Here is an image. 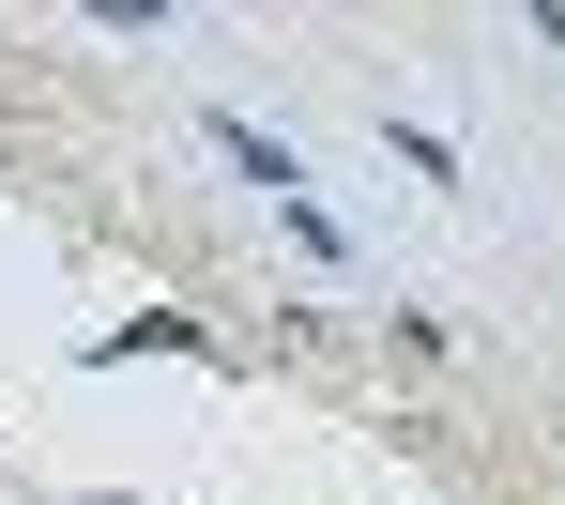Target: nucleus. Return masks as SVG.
Here are the masks:
<instances>
[{
	"label": "nucleus",
	"mask_w": 565,
	"mask_h": 505,
	"mask_svg": "<svg viewBox=\"0 0 565 505\" xmlns=\"http://www.w3.org/2000/svg\"><path fill=\"white\" fill-rule=\"evenodd\" d=\"M214 154H230L245 185H276V200H290V154H276V138H260V123H214Z\"/></svg>",
	"instance_id": "1"
}]
</instances>
